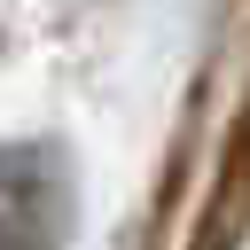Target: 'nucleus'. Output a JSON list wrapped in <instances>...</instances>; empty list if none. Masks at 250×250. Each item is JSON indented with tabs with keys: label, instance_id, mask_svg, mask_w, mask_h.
<instances>
[{
	"label": "nucleus",
	"instance_id": "nucleus-1",
	"mask_svg": "<svg viewBox=\"0 0 250 250\" xmlns=\"http://www.w3.org/2000/svg\"><path fill=\"white\" fill-rule=\"evenodd\" d=\"M70 234V164L55 141L0 148V250H62Z\"/></svg>",
	"mask_w": 250,
	"mask_h": 250
}]
</instances>
